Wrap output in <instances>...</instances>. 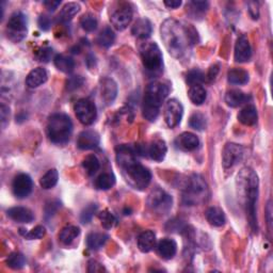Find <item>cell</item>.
Segmentation results:
<instances>
[{"label":"cell","instance_id":"34","mask_svg":"<svg viewBox=\"0 0 273 273\" xmlns=\"http://www.w3.org/2000/svg\"><path fill=\"white\" fill-rule=\"evenodd\" d=\"M94 185L98 190H109L116 185V176L112 173H103L96 178Z\"/></svg>","mask_w":273,"mask_h":273},{"label":"cell","instance_id":"17","mask_svg":"<svg viewBox=\"0 0 273 273\" xmlns=\"http://www.w3.org/2000/svg\"><path fill=\"white\" fill-rule=\"evenodd\" d=\"M235 60L236 62L243 63L248 62L252 57V48L248 38L245 36H240L237 39L235 45Z\"/></svg>","mask_w":273,"mask_h":273},{"label":"cell","instance_id":"9","mask_svg":"<svg viewBox=\"0 0 273 273\" xmlns=\"http://www.w3.org/2000/svg\"><path fill=\"white\" fill-rule=\"evenodd\" d=\"M148 205L154 212L158 215H166L171 210L173 198L168 192L160 188L153 190L148 197Z\"/></svg>","mask_w":273,"mask_h":273},{"label":"cell","instance_id":"28","mask_svg":"<svg viewBox=\"0 0 273 273\" xmlns=\"http://www.w3.org/2000/svg\"><path fill=\"white\" fill-rule=\"evenodd\" d=\"M56 68L65 74H70L75 69V61L71 57L64 55H57L54 59Z\"/></svg>","mask_w":273,"mask_h":273},{"label":"cell","instance_id":"30","mask_svg":"<svg viewBox=\"0 0 273 273\" xmlns=\"http://www.w3.org/2000/svg\"><path fill=\"white\" fill-rule=\"evenodd\" d=\"M107 240L108 235L103 234V233H91L86 237V245L90 250L96 251L101 249Z\"/></svg>","mask_w":273,"mask_h":273},{"label":"cell","instance_id":"13","mask_svg":"<svg viewBox=\"0 0 273 273\" xmlns=\"http://www.w3.org/2000/svg\"><path fill=\"white\" fill-rule=\"evenodd\" d=\"M142 149L143 150L139 151L141 154L150 157L153 160H155L157 162L162 161L166 155V152H168L165 142L160 139L154 140V141H152L149 145L143 146Z\"/></svg>","mask_w":273,"mask_h":273},{"label":"cell","instance_id":"45","mask_svg":"<svg viewBox=\"0 0 273 273\" xmlns=\"http://www.w3.org/2000/svg\"><path fill=\"white\" fill-rule=\"evenodd\" d=\"M97 210V205L96 204H89L86 207L81 211V215H80V221L83 223V224H86L89 223L93 216H94V214Z\"/></svg>","mask_w":273,"mask_h":273},{"label":"cell","instance_id":"43","mask_svg":"<svg viewBox=\"0 0 273 273\" xmlns=\"http://www.w3.org/2000/svg\"><path fill=\"white\" fill-rule=\"evenodd\" d=\"M186 80L187 83L192 86L196 84H201L205 80V75L203 74L202 71L199 70H191L187 73V76H186Z\"/></svg>","mask_w":273,"mask_h":273},{"label":"cell","instance_id":"25","mask_svg":"<svg viewBox=\"0 0 273 273\" xmlns=\"http://www.w3.org/2000/svg\"><path fill=\"white\" fill-rule=\"evenodd\" d=\"M257 118H258L257 110H256L255 106H253V105L245 106V107L243 109H241V111L239 112V115H238L239 122L245 126L255 125L257 123Z\"/></svg>","mask_w":273,"mask_h":273},{"label":"cell","instance_id":"53","mask_svg":"<svg viewBox=\"0 0 273 273\" xmlns=\"http://www.w3.org/2000/svg\"><path fill=\"white\" fill-rule=\"evenodd\" d=\"M60 4H61V1H52V0H48V1H44V5L49 11H55Z\"/></svg>","mask_w":273,"mask_h":273},{"label":"cell","instance_id":"10","mask_svg":"<svg viewBox=\"0 0 273 273\" xmlns=\"http://www.w3.org/2000/svg\"><path fill=\"white\" fill-rule=\"evenodd\" d=\"M76 117L81 124L89 126L95 122L97 117L96 106L88 98L79 99L74 107Z\"/></svg>","mask_w":273,"mask_h":273},{"label":"cell","instance_id":"21","mask_svg":"<svg viewBox=\"0 0 273 273\" xmlns=\"http://www.w3.org/2000/svg\"><path fill=\"white\" fill-rule=\"evenodd\" d=\"M47 78L48 74L46 70L43 68H38L32 70L29 73L27 78H26V84H27L28 88L30 89H36L47 81Z\"/></svg>","mask_w":273,"mask_h":273},{"label":"cell","instance_id":"22","mask_svg":"<svg viewBox=\"0 0 273 273\" xmlns=\"http://www.w3.org/2000/svg\"><path fill=\"white\" fill-rule=\"evenodd\" d=\"M157 240L154 232L145 231L138 237V248L143 253H149L156 248Z\"/></svg>","mask_w":273,"mask_h":273},{"label":"cell","instance_id":"29","mask_svg":"<svg viewBox=\"0 0 273 273\" xmlns=\"http://www.w3.org/2000/svg\"><path fill=\"white\" fill-rule=\"evenodd\" d=\"M80 235V230L77 226L74 225H68L65 226L64 229H62L61 233L59 235V239L63 244H71L75 239Z\"/></svg>","mask_w":273,"mask_h":273},{"label":"cell","instance_id":"15","mask_svg":"<svg viewBox=\"0 0 273 273\" xmlns=\"http://www.w3.org/2000/svg\"><path fill=\"white\" fill-rule=\"evenodd\" d=\"M132 21V10L129 6H122L117 10L110 17V22L115 29L123 31L128 27Z\"/></svg>","mask_w":273,"mask_h":273},{"label":"cell","instance_id":"40","mask_svg":"<svg viewBox=\"0 0 273 273\" xmlns=\"http://www.w3.org/2000/svg\"><path fill=\"white\" fill-rule=\"evenodd\" d=\"M208 2L207 1H191L187 5V9L189 8V13L192 16H198L203 15L204 13L208 9Z\"/></svg>","mask_w":273,"mask_h":273},{"label":"cell","instance_id":"14","mask_svg":"<svg viewBox=\"0 0 273 273\" xmlns=\"http://www.w3.org/2000/svg\"><path fill=\"white\" fill-rule=\"evenodd\" d=\"M32 188V179L28 174H25V173H21V174L16 175L12 184L13 193H14V195L17 198L27 197L31 193Z\"/></svg>","mask_w":273,"mask_h":273},{"label":"cell","instance_id":"33","mask_svg":"<svg viewBox=\"0 0 273 273\" xmlns=\"http://www.w3.org/2000/svg\"><path fill=\"white\" fill-rule=\"evenodd\" d=\"M59 179V173L56 169H50L47 172L45 173V174L39 179V185H41V187L43 189H51L54 188L55 186L58 183Z\"/></svg>","mask_w":273,"mask_h":273},{"label":"cell","instance_id":"3","mask_svg":"<svg viewBox=\"0 0 273 273\" xmlns=\"http://www.w3.org/2000/svg\"><path fill=\"white\" fill-rule=\"evenodd\" d=\"M258 176L251 168H243L236 178L238 197L242 203L253 232H257L256 202L258 197Z\"/></svg>","mask_w":273,"mask_h":273},{"label":"cell","instance_id":"38","mask_svg":"<svg viewBox=\"0 0 273 273\" xmlns=\"http://www.w3.org/2000/svg\"><path fill=\"white\" fill-rule=\"evenodd\" d=\"M6 265H8V267H10L11 269L19 270L25 267L26 258L22 253H18V252L11 253L9 257L6 258Z\"/></svg>","mask_w":273,"mask_h":273},{"label":"cell","instance_id":"44","mask_svg":"<svg viewBox=\"0 0 273 273\" xmlns=\"http://www.w3.org/2000/svg\"><path fill=\"white\" fill-rule=\"evenodd\" d=\"M22 234L24 235V237L26 239H29V240H38V239H41L45 236L46 230H45L44 226L38 225V226H36L35 229H32L31 231L26 232V233H22Z\"/></svg>","mask_w":273,"mask_h":273},{"label":"cell","instance_id":"36","mask_svg":"<svg viewBox=\"0 0 273 273\" xmlns=\"http://www.w3.org/2000/svg\"><path fill=\"white\" fill-rule=\"evenodd\" d=\"M116 41V35L111 28L106 27L101 31L97 38V43L105 48H109Z\"/></svg>","mask_w":273,"mask_h":273},{"label":"cell","instance_id":"18","mask_svg":"<svg viewBox=\"0 0 273 273\" xmlns=\"http://www.w3.org/2000/svg\"><path fill=\"white\" fill-rule=\"evenodd\" d=\"M99 91H101L103 101L107 105H110L117 95V85L113 79L103 78L101 80V85H99Z\"/></svg>","mask_w":273,"mask_h":273},{"label":"cell","instance_id":"2","mask_svg":"<svg viewBox=\"0 0 273 273\" xmlns=\"http://www.w3.org/2000/svg\"><path fill=\"white\" fill-rule=\"evenodd\" d=\"M117 162L122 170L125 181L132 188L144 190L149 187L152 181V174L137 160L136 153L127 145H119L117 148Z\"/></svg>","mask_w":273,"mask_h":273},{"label":"cell","instance_id":"8","mask_svg":"<svg viewBox=\"0 0 273 273\" xmlns=\"http://www.w3.org/2000/svg\"><path fill=\"white\" fill-rule=\"evenodd\" d=\"M6 36L14 43L22 42L27 36V17L22 12H15L6 24Z\"/></svg>","mask_w":273,"mask_h":273},{"label":"cell","instance_id":"31","mask_svg":"<svg viewBox=\"0 0 273 273\" xmlns=\"http://www.w3.org/2000/svg\"><path fill=\"white\" fill-rule=\"evenodd\" d=\"M188 96L193 104L199 106L206 101L207 93H206V90L204 86H202V84H196L190 86V89L188 91Z\"/></svg>","mask_w":273,"mask_h":273},{"label":"cell","instance_id":"12","mask_svg":"<svg viewBox=\"0 0 273 273\" xmlns=\"http://www.w3.org/2000/svg\"><path fill=\"white\" fill-rule=\"evenodd\" d=\"M244 154V150L241 145L236 143H228L222 153V163L225 169L233 168L241 160Z\"/></svg>","mask_w":273,"mask_h":273},{"label":"cell","instance_id":"42","mask_svg":"<svg viewBox=\"0 0 273 273\" xmlns=\"http://www.w3.org/2000/svg\"><path fill=\"white\" fill-rule=\"evenodd\" d=\"M98 218H99V220H101L102 225L107 230L112 229L113 226L117 224V218L107 209H105L102 212H99Z\"/></svg>","mask_w":273,"mask_h":273},{"label":"cell","instance_id":"1","mask_svg":"<svg viewBox=\"0 0 273 273\" xmlns=\"http://www.w3.org/2000/svg\"><path fill=\"white\" fill-rule=\"evenodd\" d=\"M160 35L166 50L176 59L187 58L197 42V32L191 25H184L173 18L162 23Z\"/></svg>","mask_w":273,"mask_h":273},{"label":"cell","instance_id":"35","mask_svg":"<svg viewBox=\"0 0 273 273\" xmlns=\"http://www.w3.org/2000/svg\"><path fill=\"white\" fill-rule=\"evenodd\" d=\"M80 11V5L76 2L66 3L59 14V19L62 22H69Z\"/></svg>","mask_w":273,"mask_h":273},{"label":"cell","instance_id":"24","mask_svg":"<svg viewBox=\"0 0 273 273\" xmlns=\"http://www.w3.org/2000/svg\"><path fill=\"white\" fill-rule=\"evenodd\" d=\"M152 24L149 21L148 18H140L135 23V25L132 26L131 29V33L134 35V37L141 39H149L152 35Z\"/></svg>","mask_w":273,"mask_h":273},{"label":"cell","instance_id":"39","mask_svg":"<svg viewBox=\"0 0 273 273\" xmlns=\"http://www.w3.org/2000/svg\"><path fill=\"white\" fill-rule=\"evenodd\" d=\"M80 25L83 30L86 32H93L97 29V19L96 17L91 14V13H88V14H84L81 19H80Z\"/></svg>","mask_w":273,"mask_h":273},{"label":"cell","instance_id":"27","mask_svg":"<svg viewBox=\"0 0 273 273\" xmlns=\"http://www.w3.org/2000/svg\"><path fill=\"white\" fill-rule=\"evenodd\" d=\"M248 98H249L248 95L244 94L242 91L231 90L226 93L225 103H226V105L230 106V107L236 108V107H238V106H240L243 103H245Z\"/></svg>","mask_w":273,"mask_h":273},{"label":"cell","instance_id":"46","mask_svg":"<svg viewBox=\"0 0 273 273\" xmlns=\"http://www.w3.org/2000/svg\"><path fill=\"white\" fill-rule=\"evenodd\" d=\"M83 78L80 76H72L66 81V88H68L69 91L77 90L83 84Z\"/></svg>","mask_w":273,"mask_h":273},{"label":"cell","instance_id":"20","mask_svg":"<svg viewBox=\"0 0 273 273\" xmlns=\"http://www.w3.org/2000/svg\"><path fill=\"white\" fill-rule=\"evenodd\" d=\"M6 214H8L9 218L14 220L15 222H18V223H31L33 220H35V215H33V212L28 208L21 207V206L10 208L8 211H6Z\"/></svg>","mask_w":273,"mask_h":273},{"label":"cell","instance_id":"4","mask_svg":"<svg viewBox=\"0 0 273 273\" xmlns=\"http://www.w3.org/2000/svg\"><path fill=\"white\" fill-rule=\"evenodd\" d=\"M169 92V86L160 81H153L146 86L142 108L143 117L146 119L151 122L155 121Z\"/></svg>","mask_w":273,"mask_h":273},{"label":"cell","instance_id":"54","mask_svg":"<svg viewBox=\"0 0 273 273\" xmlns=\"http://www.w3.org/2000/svg\"><path fill=\"white\" fill-rule=\"evenodd\" d=\"M164 4L169 9H177L178 6L182 5V1L181 0H171V1H164Z\"/></svg>","mask_w":273,"mask_h":273},{"label":"cell","instance_id":"16","mask_svg":"<svg viewBox=\"0 0 273 273\" xmlns=\"http://www.w3.org/2000/svg\"><path fill=\"white\" fill-rule=\"evenodd\" d=\"M101 138L99 135L94 130H83L80 132L77 139V146L78 149L82 151L93 150L98 146Z\"/></svg>","mask_w":273,"mask_h":273},{"label":"cell","instance_id":"49","mask_svg":"<svg viewBox=\"0 0 273 273\" xmlns=\"http://www.w3.org/2000/svg\"><path fill=\"white\" fill-rule=\"evenodd\" d=\"M39 28L44 31L49 30L50 26H51L50 18L46 15H41L39 18Z\"/></svg>","mask_w":273,"mask_h":273},{"label":"cell","instance_id":"41","mask_svg":"<svg viewBox=\"0 0 273 273\" xmlns=\"http://www.w3.org/2000/svg\"><path fill=\"white\" fill-rule=\"evenodd\" d=\"M189 126L191 128L195 130H204L206 128V118L202 115V113L196 112L193 113V115L189 118Z\"/></svg>","mask_w":273,"mask_h":273},{"label":"cell","instance_id":"6","mask_svg":"<svg viewBox=\"0 0 273 273\" xmlns=\"http://www.w3.org/2000/svg\"><path fill=\"white\" fill-rule=\"evenodd\" d=\"M73 132V123L69 116L64 113H55L47 123V136L55 144H65Z\"/></svg>","mask_w":273,"mask_h":273},{"label":"cell","instance_id":"47","mask_svg":"<svg viewBox=\"0 0 273 273\" xmlns=\"http://www.w3.org/2000/svg\"><path fill=\"white\" fill-rule=\"evenodd\" d=\"M51 55H52L51 48H42L41 50L38 51L37 58L39 61H41V62H48L50 60Z\"/></svg>","mask_w":273,"mask_h":273},{"label":"cell","instance_id":"5","mask_svg":"<svg viewBox=\"0 0 273 273\" xmlns=\"http://www.w3.org/2000/svg\"><path fill=\"white\" fill-rule=\"evenodd\" d=\"M209 196L208 185L198 174H192L187 179L184 191L183 202L187 206H195L207 201Z\"/></svg>","mask_w":273,"mask_h":273},{"label":"cell","instance_id":"19","mask_svg":"<svg viewBox=\"0 0 273 273\" xmlns=\"http://www.w3.org/2000/svg\"><path fill=\"white\" fill-rule=\"evenodd\" d=\"M176 145L183 151L191 152V151H195L198 148L199 140L195 134H192V132H189V131H186L177 137Z\"/></svg>","mask_w":273,"mask_h":273},{"label":"cell","instance_id":"48","mask_svg":"<svg viewBox=\"0 0 273 273\" xmlns=\"http://www.w3.org/2000/svg\"><path fill=\"white\" fill-rule=\"evenodd\" d=\"M0 113H1V126L2 128H5V126L9 123V117H10L9 107H6L4 104H2L1 108H0Z\"/></svg>","mask_w":273,"mask_h":273},{"label":"cell","instance_id":"26","mask_svg":"<svg viewBox=\"0 0 273 273\" xmlns=\"http://www.w3.org/2000/svg\"><path fill=\"white\" fill-rule=\"evenodd\" d=\"M206 219L210 225L216 226V228H220L225 224L226 218L224 212L221 208L219 207H209L205 212Z\"/></svg>","mask_w":273,"mask_h":273},{"label":"cell","instance_id":"11","mask_svg":"<svg viewBox=\"0 0 273 273\" xmlns=\"http://www.w3.org/2000/svg\"><path fill=\"white\" fill-rule=\"evenodd\" d=\"M184 115V107L177 99H170L164 107V121L170 128H174L181 123Z\"/></svg>","mask_w":273,"mask_h":273},{"label":"cell","instance_id":"51","mask_svg":"<svg viewBox=\"0 0 273 273\" xmlns=\"http://www.w3.org/2000/svg\"><path fill=\"white\" fill-rule=\"evenodd\" d=\"M249 12H250V15L252 16L253 19H257L258 16H259V10H258V6L255 2H250L249 3Z\"/></svg>","mask_w":273,"mask_h":273},{"label":"cell","instance_id":"7","mask_svg":"<svg viewBox=\"0 0 273 273\" xmlns=\"http://www.w3.org/2000/svg\"><path fill=\"white\" fill-rule=\"evenodd\" d=\"M140 56L144 69L152 74H158L162 71L163 57L159 46L155 42L143 43L140 46Z\"/></svg>","mask_w":273,"mask_h":273},{"label":"cell","instance_id":"37","mask_svg":"<svg viewBox=\"0 0 273 273\" xmlns=\"http://www.w3.org/2000/svg\"><path fill=\"white\" fill-rule=\"evenodd\" d=\"M82 166L86 174L89 176H93L101 168V163H99V160L95 155H89L82 160Z\"/></svg>","mask_w":273,"mask_h":273},{"label":"cell","instance_id":"52","mask_svg":"<svg viewBox=\"0 0 273 273\" xmlns=\"http://www.w3.org/2000/svg\"><path fill=\"white\" fill-rule=\"evenodd\" d=\"M218 73H219V65H212L211 68L209 69V72H208V74H207V78H208V80H214V79L216 78V76L218 75Z\"/></svg>","mask_w":273,"mask_h":273},{"label":"cell","instance_id":"50","mask_svg":"<svg viewBox=\"0 0 273 273\" xmlns=\"http://www.w3.org/2000/svg\"><path fill=\"white\" fill-rule=\"evenodd\" d=\"M88 271L89 272H103V271H106V269H105L104 266L102 264H99L98 262L91 261L89 263Z\"/></svg>","mask_w":273,"mask_h":273},{"label":"cell","instance_id":"23","mask_svg":"<svg viewBox=\"0 0 273 273\" xmlns=\"http://www.w3.org/2000/svg\"><path fill=\"white\" fill-rule=\"evenodd\" d=\"M157 252L163 259H171L177 252L176 242L170 238H163L157 244Z\"/></svg>","mask_w":273,"mask_h":273},{"label":"cell","instance_id":"32","mask_svg":"<svg viewBox=\"0 0 273 273\" xmlns=\"http://www.w3.org/2000/svg\"><path fill=\"white\" fill-rule=\"evenodd\" d=\"M228 80L232 84H245L249 81V74L241 69H232L228 74Z\"/></svg>","mask_w":273,"mask_h":273}]
</instances>
